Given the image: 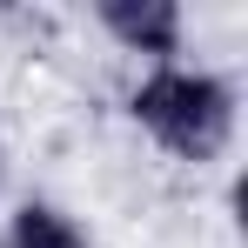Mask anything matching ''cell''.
Wrapping results in <instances>:
<instances>
[{
    "label": "cell",
    "mask_w": 248,
    "mask_h": 248,
    "mask_svg": "<svg viewBox=\"0 0 248 248\" xmlns=\"http://www.w3.org/2000/svg\"><path fill=\"white\" fill-rule=\"evenodd\" d=\"M134 121L148 127L161 148H174L181 161H215L228 148V127H235V94L215 74L161 67L155 81L134 87Z\"/></svg>",
    "instance_id": "6da1fadb"
},
{
    "label": "cell",
    "mask_w": 248,
    "mask_h": 248,
    "mask_svg": "<svg viewBox=\"0 0 248 248\" xmlns=\"http://www.w3.org/2000/svg\"><path fill=\"white\" fill-rule=\"evenodd\" d=\"M108 34L134 54H174L181 47V7L174 0H108L101 7Z\"/></svg>",
    "instance_id": "7a4b0ae2"
},
{
    "label": "cell",
    "mask_w": 248,
    "mask_h": 248,
    "mask_svg": "<svg viewBox=\"0 0 248 248\" xmlns=\"http://www.w3.org/2000/svg\"><path fill=\"white\" fill-rule=\"evenodd\" d=\"M14 248H81V235H74V221H67L61 208L27 202L14 215Z\"/></svg>",
    "instance_id": "3957f363"
}]
</instances>
